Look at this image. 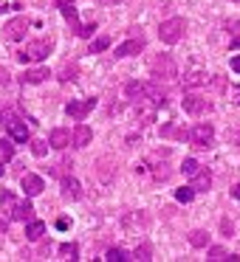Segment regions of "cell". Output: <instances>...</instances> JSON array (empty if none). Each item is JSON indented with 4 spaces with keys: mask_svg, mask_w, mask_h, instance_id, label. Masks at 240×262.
<instances>
[{
    "mask_svg": "<svg viewBox=\"0 0 240 262\" xmlns=\"http://www.w3.org/2000/svg\"><path fill=\"white\" fill-rule=\"evenodd\" d=\"M184 31H187L184 20L181 17H170V20H164V23H161L158 37H161V42H167V46H175V42L184 37Z\"/></svg>",
    "mask_w": 240,
    "mask_h": 262,
    "instance_id": "1",
    "label": "cell"
},
{
    "mask_svg": "<svg viewBox=\"0 0 240 262\" xmlns=\"http://www.w3.org/2000/svg\"><path fill=\"white\" fill-rule=\"evenodd\" d=\"M48 54H51V42L48 40H34V42H29L26 51L17 54V57H20V62H40V59H46Z\"/></svg>",
    "mask_w": 240,
    "mask_h": 262,
    "instance_id": "2",
    "label": "cell"
},
{
    "mask_svg": "<svg viewBox=\"0 0 240 262\" xmlns=\"http://www.w3.org/2000/svg\"><path fill=\"white\" fill-rule=\"evenodd\" d=\"M150 68H153V76H155V79H172V76H175V62H172L167 54L155 57L153 62H150Z\"/></svg>",
    "mask_w": 240,
    "mask_h": 262,
    "instance_id": "3",
    "label": "cell"
},
{
    "mask_svg": "<svg viewBox=\"0 0 240 262\" xmlns=\"http://www.w3.org/2000/svg\"><path fill=\"white\" fill-rule=\"evenodd\" d=\"M26 31H29V20H26V17H14V20H9V23L3 26V37L12 40V42L23 40Z\"/></svg>",
    "mask_w": 240,
    "mask_h": 262,
    "instance_id": "4",
    "label": "cell"
},
{
    "mask_svg": "<svg viewBox=\"0 0 240 262\" xmlns=\"http://www.w3.org/2000/svg\"><path fill=\"white\" fill-rule=\"evenodd\" d=\"M189 138H192L195 147H212V141H215V130H212V124H195L192 133H189Z\"/></svg>",
    "mask_w": 240,
    "mask_h": 262,
    "instance_id": "5",
    "label": "cell"
},
{
    "mask_svg": "<svg viewBox=\"0 0 240 262\" xmlns=\"http://www.w3.org/2000/svg\"><path fill=\"white\" fill-rule=\"evenodd\" d=\"M93 104H96V99H85V102H68L65 113H68L71 119H76V121H85V116L93 110Z\"/></svg>",
    "mask_w": 240,
    "mask_h": 262,
    "instance_id": "6",
    "label": "cell"
},
{
    "mask_svg": "<svg viewBox=\"0 0 240 262\" xmlns=\"http://www.w3.org/2000/svg\"><path fill=\"white\" fill-rule=\"evenodd\" d=\"M184 110L198 116V113H204V110H209V102H206L204 96H198V93H187V96H184Z\"/></svg>",
    "mask_w": 240,
    "mask_h": 262,
    "instance_id": "7",
    "label": "cell"
},
{
    "mask_svg": "<svg viewBox=\"0 0 240 262\" xmlns=\"http://www.w3.org/2000/svg\"><path fill=\"white\" fill-rule=\"evenodd\" d=\"M20 186H23V192L29 194V198H37V194L43 192V189H46V183H43V178L40 175H23V181H20Z\"/></svg>",
    "mask_w": 240,
    "mask_h": 262,
    "instance_id": "8",
    "label": "cell"
},
{
    "mask_svg": "<svg viewBox=\"0 0 240 262\" xmlns=\"http://www.w3.org/2000/svg\"><path fill=\"white\" fill-rule=\"evenodd\" d=\"M142 48H144V40H142V37H133V40L116 46V57H133V54H138Z\"/></svg>",
    "mask_w": 240,
    "mask_h": 262,
    "instance_id": "9",
    "label": "cell"
},
{
    "mask_svg": "<svg viewBox=\"0 0 240 262\" xmlns=\"http://www.w3.org/2000/svg\"><path fill=\"white\" fill-rule=\"evenodd\" d=\"M6 127H9V136H12L14 141H20V144H26V141H29V127H26L23 121L9 119V121H6Z\"/></svg>",
    "mask_w": 240,
    "mask_h": 262,
    "instance_id": "10",
    "label": "cell"
},
{
    "mask_svg": "<svg viewBox=\"0 0 240 262\" xmlns=\"http://www.w3.org/2000/svg\"><path fill=\"white\" fill-rule=\"evenodd\" d=\"M12 214V220H20V223H29L31 217H34V206L29 203V200H23V203H14V209L9 211Z\"/></svg>",
    "mask_w": 240,
    "mask_h": 262,
    "instance_id": "11",
    "label": "cell"
},
{
    "mask_svg": "<svg viewBox=\"0 0 240 262\" xmlns=\"http://www.w3.org/2000/svg\"><path fill=\"white\" fill-rule=\"evenodd\" d=\"M189 186H192L195 192H206V189L212 186V175H209L206 169H198V172L192 175V183H189Z\"/></svg>",
    "mask_w": 240,
    "mask_h": 262,
    "instance_id": "12",
    "label": "cell"
},
{
    "mask_svg": "<svg viewBox=\"0 0 240 262\" xmlns=\"http://www.w3.org/2000/svg\"><path fill=\"white\" fill-rule=\"evenodd\" d=\"M91 138H93V133H91L88 124H76L74 127V147H88Z\"/></svg>",
    "mask_w": 240,
    "mask_h": 262,
    "instance_id": "13",
    "label": "cell"
},
{
    "mask_svg": "<svg viewBox=\"0 0 240 262\" xmlns=\"http://www.w3.org/2000/svg\"><path fill=\"white\" fill-rule=\"evenodd\" d=\"M63 198L65 200L79 198V181H76V178H63Z\"/></svg>",
    "mask_w": 240,
    "mask_h": 262,
    "instance_id": "14",
    "label": "cell"
},
{
    "mask_svg": "<svg viewBox=\"0 0 240 262\" xmlns=\"http://www.w3.org/2000/svg\"><path fill=\"white\" fill-rule=\"evenodd\" d=\"M48 144H51L54 149H65L71 144V133L68 130H54L51 138H48Z\"/></svg>",
    "mask_w": 240,
    "mask_h": 262,
    "instance_id": "15",
    "label": "cell"
},
{
    "mask_svg": "<svg viewBox=\"0 0 240 262\" xmlns=\"http://www.w3.org/2000/svg\"><path fill=\"white\" fill-rule=\"evenodd\" d=\"M43 234H46V223L43 220H29V226H26V237L29 239H43Z\"/></svg>",
    "mask_w": 240,
    "mask_h": 262,
    "instance_id": "16",
    "label": "cell"
},
{
    "mask_svg": "<svg viewBox=\"0 0 240 262\" xmlns=\"http://www.w3.org/2000/svg\"><path fill=\"white\" fill-rule=\"evenodd\" d=\"M43 79H48V71L46 68H34V71H26V74H23L26 85H40Z\"/></svg>",
    "mask_w": 240,
    "mask_h": 262,
    "instance_id": "17",
    "label": "cell"
},
{
    "mask_svg": "<svg viewBox=\"0 0 240 262\" xmlns=\"http://www.w3.org/2000/svg\"><path fill=\"white\" fill-rule=\"evenodd\" d=\"M127 96L138 99V102L147 99V85H144V82H130V85H127Z\"/></svg>",
    "mask_w": 240,
    "mask_h": 262,
    "instance_id": "18",
    "label": "cell"
},
{
    "mask_svg": "<svg viewBox=\"0 0 240 262\" xmlns=\"http://www.w3.org/2000/svg\"><path fill=\"white\" fill-rule=\"evenodd\" d=\"M204 82H206L204 71H192V74L184 76V88H198V85H204Z\"/></svg>",
    "mask_w": 240,
    "mask_h": 262,
    "instance_id": "19",
    "label": "cell"
},
{
    "mask_svg": "<svg viewBox=\"0 0 240 262\" xmlns=\"http://www.w3.org/2000/svg\"><path fill=\"white\" fill-rule=\"evenodd\" d=\"M133 259H138V262H150V259H153V248H150L147 243L136 245V251H133Z\"/></svg>",
    "mask_w": 240,
    "mask_h": 262,
    "instance_id": "20",
    "label": "cell"
},
{
    "mask_svg": "<svg viewBox=\"0 0 240 262\" xmlns=\"http://www.w3.org/2000/svg\"><path fill=\"white\" fill-rule=\"evenodd\" d=\"M189 243H192L195 248H204V245H209V234L201 231V228H195V231L189 234Z\"/></svg>",
    "mask_w": 240,
    "mask_h": 262,
    "instance_id": "21",
    "label": "cell"
},
{
    "mask_svg": "<svg viewBox=\"0 0 240 262\" xmlns=\"http://www.w3.org/2000/svg\"><path fill=\"white\" fill-rule=\"evenodd\" d=\"M59 9H63V17L71 23V29L79 31V17H76V9H71V3H68V6H59Z\"/></svg>",
    "mask_w": 240,
    "mask_h": 262,
    "instance_id": "22",
    "label": "cell"
},
{
    "mask_svg": "<svg viewBox=\"0 0 240 262\" xmlns=\"http://www.w3.org/2000/svg\"><path fill=\"white\" fill-rule=\"evenodd\" d=\"M59 254H63L65 259H76V254H79V245H76V243H63V245H59Z\"/></svg>",
    "mask_w": 240,
    "mask_h": 262,
    "instance_id": "23",
    "label": "cell"
},
{
    "mask_svg": "<svg viewBox=\"0 0 240 262\" xmlns=\"http://www.w3.org/2000/svg\"><path fill=\"white\" fill-rule=\"evenodd\" d=\"M108 46H110V37H108V34H99L96 40L91 42V54H99V51H105Z\"/></svg>",
    "mask_w": 240,
    "mask_h": 262,
    "instance_id": "24",
    "label": "cell"
},
{
    "mask_svg": "<svg viewBox=\"0 0 240 262\" xmlns=\"http://www.w3.org/2000/svg\"><path fill=\"white\" fill-rule=\"evenodd\" d=\"M206 259H212V262H223V259H229V254H226V248L215 245V248H209V256H206Z\"/></svg>",
    "mask_w": 240,
    "mask_h": 262,
    "instance_id": "25",
    "label": "cell"
},
{
    "mask_svg": "<svg viewBox=\"0 0 240 262\" xmlns=\"http://www.w3.org/2000/svg\"><path fill=\"white\" fill-rule=\"evenodd\" d=\"M14 155V147H12V141H6V138H0V158L3 161H9Z\"/></svg>",
    "mask_w": 240,
    "mask_h": 262,
    "instance_id": "26",
    "label": "cell"
},
{
    "mask_svg": "<svg viewBox=\"0 0 240 262\" xmlns=\"http://www.w3.org/2000/svg\"><path fill=\"white\" fill-rule=\"evenodd\" d=\"M198 169H201V166H198V161H195V158H187V161L181 164V172H184V175H195Z\"/></svg>",
    "mask_w": 240,
    "mask_h": 262,
    "instance_id": "27",
    "label": "cell"
},
{
    "mask_svg": "<svg viewBox=\"0 0 240 262\" xmlns=\"http://www.w3.org/2000/svg\"><path fill=\"white\" fill-rule=\"evenodd\" d=\"M175 198L181 200V203H189V200L195 198V189L192 186H184V189H178V192H175Z\"/></svg>",
    "mask_w": 240,
    "mask_h": 262,
    "instance_id": "28",
    "label": "cell"
},
{
    "mask_svg": "<svg viewBox=\"0 0 240 262\" xmlns=\"http://www.w3.org/2000/svg\"><path fill=\"white\" fill-rule=\"evenodd\" d=\"M0 203H3V211H12L17 200H14V194H12V192H3V194H0Z\"/></svg>",
    "mask_w": 240,
    "mask_h": 262,
    "instance_id": "29",
    "label": "cell"
},
{
    "mask_svg": "<svg viewBox=\"0 0 240 262\" xmlns=\"http://www.w3.org/2000/svg\"><path fill=\"white\" fill-rule=\"evenodd\" d=\"M105 259H110V262H125V259H130V256H125V251H122V248H110Z\"/></svg>",
    "mask_w": 240,
    "mask_h": 262,
    "instance_id": "30",
    "label": "cell"
},
{
    "mask_svg": "<svg viewBox=\"0 0 240 262\" xmlns=\"http://www.w3.org/2000/svg\"><path fill=\"white\" fill-rule=\"evenodd\" d=\"M31 152H34L37 158H43V155L48 152V144L46 141H31Z\"/></svg>",
    "mask_w": 240,
    "mask_h": 262,
    "instance_id": "31",
    "label": "cell"
},
{
    "mask_svg": "<svg viewBox=\"0 0 240 262\" xmlns=\"http://www.w3.org/2000/svg\"><path fill=\"white\" fill-rule=\"evenodd\" d=\"M76 79V68L71 65V68H63V74H59V82H74Z\"/></svg>",
    "mask_w": 240,
    "mask_h": 262,
    "instance_id": "32",
    "label": "cell"
},
{
    "mask_svg": "<svg viewBox=\"0 0 240 262\" xmlns=\"http://www.w3.org/2000/svg\"><path fill=\"white\" fill-rule=\"evenodd\" d=\"M93 31H96V23H88V26H79V31H76V34L88 40V37H93Z\"/></svg>",
    "mask_w": 240,
    "mask_h": 262,
    "instance_id": "33",
    "label": "cell"
},
{
    "mask_svg": "<svg viewBox=\"0 0 240 262\" xmlns=\"http://www.w3.org/2000/svg\"><path fill=\"white\" fill-rule=\"evenodd\" d=\"M221 228H223V234H226V237H232V231H234V226L229 220H221Z\"/></svg>",
    "mask_w": 240,
    "mask_h": 262,
    "instance_id": "34",
    "label": "cell"
},
{
    "mask_svg": "<svg viewBox=\"0 0 240 262\" xmlns=\"http://www.w3.org/2000/svg\"><path fill=\"white\" fill-rule=\"evenodd\" d=\"M68 166H71V164H57L51 172H54V175H65V169H68Z\"/></svg>",
    "mask_w": 240,
    "mask_h": 262,
    "instance_id": "35",
    "label": "cell"
},
{
    "mask_svg": "<svg viewBox=\"0 0 240 262\" xmlns=\"http://www.w3.org/2000/svg\"><path fill=\"white\" fill-rule=\"evenodd\" d=\"M68 226H71V223H68V217H59V220H57V228H59V231H65Z\"/></svg>",
    "mask_w": 240,
    "mask_h": 262,
    "instance_id": "36",
    "label": "cell"
},
{
    "mask_svg": "<svg viewBox=\"0 0 240 262\" xmlns=\"http://www.w3.org/2000/svg\"><path fill=\"white\" fill-rule=\"evenodd\" d=\"M6 82H9V74H6L3 68H0V85H6Z\"/></svg>",
    "mask_w": 240,
    "mask_h": 262,
    "instance_id": "37",
    "label": "cell"
},
{
    "mask_svg": "<svg viewBox=\"0 0 240 262\" xmlns=\"http://www.w3.org/2000/svg\"><path fill=\"white\" fill-rule=\"evenodd\" d=\"M229 48H240V34H237V37H234V40H232V42H229Z\"/></svg>",
    "mask_w": 240,
    "mask_h": 262,
    "instance_id": "38",
    "label": "cell"
},
{
    "mask_svg": "<svg viewBox=\"0 0 240 262\" xmlns=\"http://www.w3.org/2000/svg\"><path fill=\"white\" fill-rule=\"evenodd\" d=\"M232 68H234V71H237V74H240V57H234V59H232Z\"/></svg>",
    "mask_w": 240,
    "mask_h": 262,
    "instance_id": "39",
    "label": "cell"
},
{
    "mask_svg": "<svg viewBox=\"0 0 240 262\" xmlns=\"http://www.w3.org/2000/svg\"><path fill=\"white\" fill-rule=\"evenodd\" d=\"M232 194H234V198L240 200V183H237V186H232Z\"/></svg>",
    "mask_w": 240,
    "mask_h": 262,
    "instance_id": "40",
    "label": "cell"
},
{
    "mask_svg": "<svg viewBox=\"0 0 240 262\" xmlns=\"http://www.w3.org/2000/svg\"><path fill=\"white\" fill-rule=\"evenodd\" d=\"M59 6H68V3H74V0H57Z\"/></svg>",
    "mask_w": 240,
    "mask_h": 262,
    "instance_id": "41",
    "label": "cell"
},
{
    "mask_svg": "<svg viewBox=\"0 0 240 262\" xmlns=\"http://www.w3.org/2000/svg\"><path fill=\"white\" fill-rule=\"evenodd\" d=\"M0 175H3V158H0Z\"/></svg>",
    "mask_w": 240,
    "mask_h": 262,
    "instance_id": "42",
    "label": "cell"
},
{
    "mask_svg": "<svg viewBox=\"0 0 240 262\" xmlns=\"http://www.w3.org/2000/svg\"><path fill=\"white\" fill-rule=\"evenodd\" d=\"M0 12H3V6H0Z\"/></svg>",
    "mask_w": 240,
    "mask_h": 262,
    "instance_id": "43",
    "label": "cell"
},
{
    "mask_svg": "<svg viewBox=\"0 0 240 262\" xmlns=\"http://www.w3.org/2000/svg\"><path fill=\"white\" fill-rule=\"evenodd\" d=\"M237 3H240V0H237Z\"/></svg>",
    "mask_w": 240,
    "mask_h": 262,
    "instance_id": "44",
    "label": "cell"
}]
</instances>
